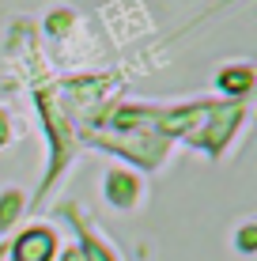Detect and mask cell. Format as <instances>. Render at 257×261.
I'll return each mask as SVG.
<instances>
[{"instance_id":"cell-1","label":"cell","mask_w":257,"mask_h":261,"mask_svg":"<svg viewBox=\"0 0 257 261\" xmlns=\"http://www.w3.org/2000/svg\"><path fill=\"white\" fill-rule=\"evenodd\" d=\"M53 250H57V242H53V231H46V227H31L26 235L15 239L12 257H15V261H49Z\"/></svg>"}]
</instances>
